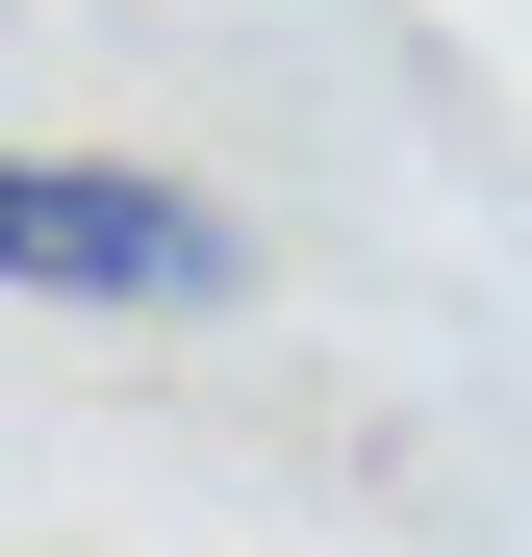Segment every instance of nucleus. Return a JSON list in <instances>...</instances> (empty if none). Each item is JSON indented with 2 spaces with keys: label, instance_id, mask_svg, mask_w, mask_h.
<instances>
[{
  "label": "nucleus",
  "instance_id": "obj_1",
  "mask_svg": "<svg viewBox=\"0 0 532 557\" xmlns=\"http://www.w3.org/2000/svg\"><path fill=\"white\" fill-rule=\"evenodd\" d=\"M228 278H253V228H228L177 152H26V127H0V305L152 330V305H228Z\"/></svg>",
  "mask_w": 532,
  "mask_h": 557
}]
</instances>
